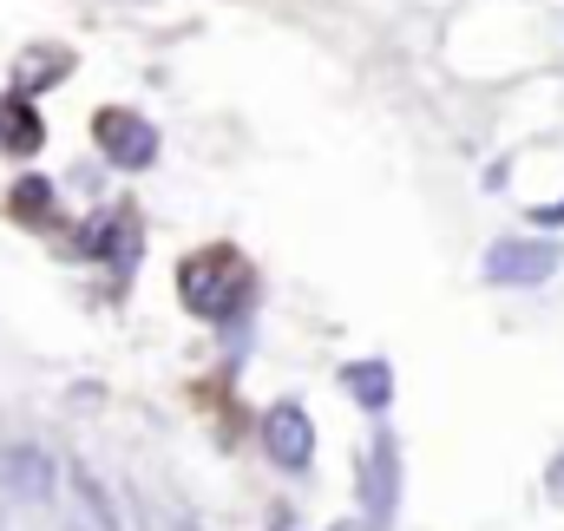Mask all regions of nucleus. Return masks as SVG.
<instances>
[{
    "label": "nucleus",
    "instance_id": "nucleus-6",
    "mask_svg": "<svg viewBox=\"0 0 564 531\" xmlns=\"http://www.w3.org/2000/svg\"><path fill=\"white\" fill-rule=\"evenodd\" d=\"M46 138V119L33 112V99H0V151L7 158H33Z\"/></svg>",
    "mask_w": 564,
    "mask_h": 531
},
{
    "label": "nucleus",
    "instance_id": "nucleus-2",
    "mask_svg": "<svg viewBox=\"0 0 564 531\" xmlns=\"http://www.w3.org/2000/svg\"><path fill=\"white\" fill-rule=\"evenodd\" d=\"M93 138H99V151L119 164V171H144L151 158H158V132H151V119L139 112H93Z\"/></svg>",
    "mask_w": 564,
    "mask_h": 531
},
{
    "label": "nucleus",
    "instance_id": "nucleus-5",
    "mask_svg": "<svg viewBox=\"0 0 564 531\" xmlns=\"http://www.w3.org/2000/svg\"><path fill=\"white\" fill-rule=\"evenodd\" d=\"M7 217H13L20 230H59V197H53V184H46L40 171H26V177L7 191Z\"/></svg>",
    "mask_w": 564,
    "mask_h": 531
},
{
    "label": "nucleus",
    "instance_id": "nucleus-4",
    "mask_svg": "<svg viewBox=\"0 0 564 531\" xmlns=\"http://www.w3.org/2000/svg\"><path fill=\"white\" fill-rule=\"evenodd\" d=\"M263 453L276 459L282 473H302L308 466V453H315V433H308V413L295 407V400H282L263 413Z\"/></svg>",
    "mask_w": 564,
    "mask_h": 531
},
{
    "label": "nucleus",
    "instance_id": "nucleus-8",
    "mask_svg": "<svg viewBox=\"0 0 564 531\" xmlns=\"http://www.w3.org/2000/svg\"><path fill=\"white\" fill-rule=\"evenodd\" d=\"M368 492H375V519H388V512H394V446H388V440H381L375 459H368Z\"/></svg>",
    "mask_w": 564,
    "mask_h": 531
},
{
    "label": "nucleus",
    "instance_id": "nucleus-3",
    "mask_svg": "<svg viewBox=\"0 0 564 531\" xmlns=\"http://www.w3.org/2000/svg\"><path fill=\"white\" fill-rule=\"evenodd\" d=\"M545 275H558V250H552V243H519V237H506V243L486 250V282H499V289H532V282H545Z\"/></svg>",
    "mask_w": 564,
    "mask_h": 531
},
{
    "label": "nucleus",
    "instance_id": "nucleus-1",
    "mask_svg": "<svg viewBox=\"0 0 564 531\" xmlns=\"http://www.w3.org/2000/svg\"><path fill=\"white\" fill-rule=\"evenodd\" d=\"M177 295H184V308L191 315H204V322H237L243 308H250V295H257V282H250V269L237 250H204V257H191V263L177 269Z\"/></svg>",
    "mask_w": 564,
    "mask_h": 531
},
{
    "label": "nucleus",
    "instance_id": "nucleus-11",
    "mask_svg": "<svg viewBox=\"0 0 564 531\" xmlns=\"http://www.w3.org/2000/svg\"><path fill=\"white\" fill-rule=\"evenodd\" d=\"M532 224H564V197H558V204H539V210H532Z\"/></svg>",
    "mask_w": 564,
    "mask_h": 531
},
{
    "label": "nucleus",
    "instance_id": "nucleus-9",
    "mask_svg": "<svg viewBox=\"0 0 564 531\" xmlns=\"http://www.w3.org/2000/svg\"><path fill=\"white\" fill-rule=\"evenodd\" d=\"M66 73H73V53H66V46H46V53H26L20 86H40V79H46V86H59Z\"/></svg>",
    "mask_w": 564,
    "mask_h": 531
},
{
    "label": "nucleus",
    "instance_id": "nucleus-7",
    "mask_svg": "<svg viewBox=\"0 0 564 531\" xmlns=\"http://www.w3.org/2000/svg\"><path fill=\"white\" fill-rule=\"evenodd\" d=\"M341 381H348V394L361 400V407H375V413H381V407L394 400V375H388L381 361H355V368H348Z\"/></svg>",
    "mask_w": 564,
    "mask_h": 531
},
{
    "label": "nucleus",
    "instance_id": "nucleus-10",
    "mask_svg": "<svg viewBox=\"0 0 564 531\" xmlns=\"http://www.w3.org/2000/svg\"><path fill=\"white\" fill-rule=\"evenodd\" d=\"M545 486H552V499H558V506H564V453H558V459H552V466H545Z\"/></svg>",
    "mask_w": 564,
    "mask_h": 531
}]
</instances>
